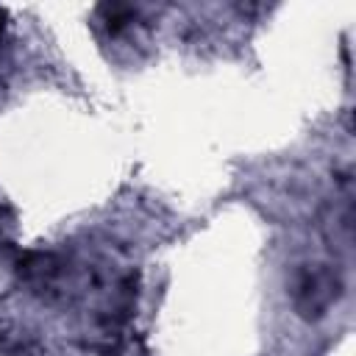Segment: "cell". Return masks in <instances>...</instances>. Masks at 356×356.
<instances>
[{
    "mask_svg": "<svg viewBox=\"0 0 356 356\" xmlns=\"http://www.w3.org/2000/svg\"><path fill=\"white\" fill-rule=\"evenodd\" d=\"M295 306L306 317H317L328 309V303L337 298V281L325 270H303L295 281Z\"/></svg>",
    "mask_w": 356,
    "mask_h": 356,
    "instance_id": "6da1fadb",
    "label": "cell"
},
{
    "mask_svg": "<svg viewBox=\"0 0 356 356\" xmlns=\"http://www.w3.org/2000/svg\"><path fill=\"white\" fill-rule=\"evenodd\" d=\"M97 14H100L103 28H106L111 36L122 33V31L131 28L134 19H136V8H131V6H100Z\"/></svg>",
    "mask_w": 356,
    "mask_h": 356,
    "instance_id": "7a4b0ae2",
    "label": "cell"
}]
</instances>
